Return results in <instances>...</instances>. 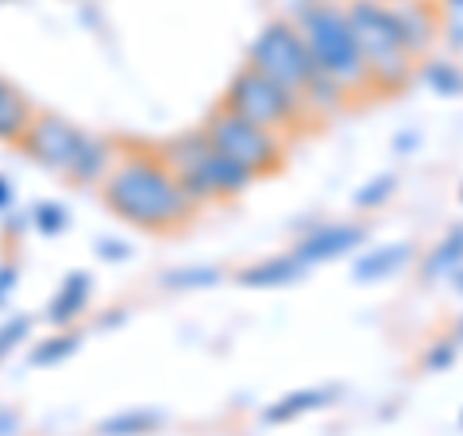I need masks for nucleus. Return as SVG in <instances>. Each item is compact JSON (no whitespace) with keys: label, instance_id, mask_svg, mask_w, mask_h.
I'll use <instances>...</instances> for the list:
<instances>
[{"label":"nucleus","instance_id":"obj_1","mask_svg":"<svg viewBox=\"0 0 463 436\" xmlns=\"http://www.w3.org/2000/svg\"><path fill=\"white\" fill-rule=\"evenodd\" d=\"M105 205L120 216L124 224L143 232H174L194 221V197L185 194L182 178L170 170L163 155H116L109 178L100 182Z\"/></svg>","mask_w":463,"mask_h":436},{"label":"nucleus","instance_id":"obj_2","mask_svg":"<svg viewBox=\"0 0 463 436\" xmlns=\"http://www.w3.org/2000/svg\"><path fill=\"white\" fill-rule=\"evenodd\" d=\"M248 66H255L259 74H267L270 81H279L282 90H289L294 97H301V105L309 112L328 116V112L347 105L344 90H336V85L317 70L313 54H309L294 20H270L251 43Z\"/></svg>","mask_w":463,"mask_h":436},{"label":"nucleus","instance_id":"obj_3","mask_svg":"<svg viewBox=\"0 0 463 436\" xmlns=\"http://www.w3.org/2000/svg\"><path fill=\"white\" fill-rule=\"evenodd\" d=\"M359 54L367 62L371 85L379 93H398L417 74V54L402 32V20L390 0H347L344 5Z\"/></svg>","mask_w":463,"mask_h":436},{"label":"nucleus","instance_id":"obj_4","mask_svg":"<svg viewBox=\"0 0 463 436\" xmlns=\"http://www.w3.org/2000/svg\"><path fill=\"white\" fill-rule=\"evenodd\" d=\"M301 39L313 54L317 70L344 90V97L352 100L355 93H371V74H367V62L359 54V43L352 35V24H347V12L336 0H309L306 8L294 16Z\"/></svg>","mask_w":463,"mask_h":436},{"label":"nucleus","instance_id":"obj_5","mask_svg":"<svg viewBox=\"0 0 463 436\" xmlns=\"http://www.w3.org/2000/svg\"><path fill=\"white\" fill-rule=\"evenodd\" d=\"M163 158L170 170L182 178L185 194L194 197V205H221V201H236L251 190L255 174L243 170L240 163H232L205 139V132H185L178 139H170L163 147Z\"/></svg>","mask_w":463,"mask_h":436},{"label":"nucleus","instance_id":"obj_6","mask_svg":"<svg viewBox=\"0 0 463 436\" xmlns=\"http://www.w3.org/2000/svg\"><path fill=\"white\" fill-rule=\"evenodd\" d=\"M221 105L232 109L236 116H243V120H251L259 128H267V132L282 136V139L289 132H298V128L306 124V116H309V109L301 105V97L282 90L279 81H270L267 74H259V70L248 66V62L232 74Z\"/></svg>","mask_w":463,"mask_h":436},{"label":"nucleus","instance_id":"obj_7","mask_svg":"<svg viewBox=\"0 0 463 436\" xmlns=\"http://www.w3.org/2000/svg\"><path fill=\"white\" fill-rule=\"evenodd\" d=\"M201 132H205V139L224 158L240 163L243 170H251L255 178H267V174L282 170V163H286V139L282 136L243 120V116H236L224 105L209 112V120L201 124Z\"/></svg>","mask_w":463,"mask_h":436},{"label":"nucleus","instance_id":"obj_8","mask_svg":"<svg viewBox=\"0 0 463 436\" xmlns=\"http://www.w3.org/2000/svg\"><path fill=\"white\" fill-rule=\"evenodd\" d=\"M78 143H81V128H74L66 116L54 112H35L32 128L20 139V151L32 158L35 166L58 174V178H70L78 158Z\"/></svg>","mask_w":463,"mask_h":436},{"label":"nucleus","instance_id":"obj_9","mask_svg":"<svg viewBox=\"0 0 463 436\" xmlns=\"http://www.w3.org/2000/svg\"><path fill=\"white\" fill-rule=\"evenodd\" d=\"M364 243V228L359 224H328L321 232L306 236L294 247V259L301 267H313V263H325V259H340L347 255L352 247Z\"/></svg>","mask_w":463,"mask_h":436},{"label":"nucleus","instance_id":"obj_10","mask_svg":"<svg viewBox=\"0 0 463 436\" xmlns=\"http://www.w3.org/2000/svg\"><path fill=\"white\" fill-rule=\"evenodd\" d=\"M112 163H116V147H112V143H109V139H100V136L81 132L74 170H70V178H66V182H74V185H100V182L109 178Z\"/></svg>","mask_w":463,"mask_h":436},{"label":"nucleus","instance_id":"obj_11","mask_svg":"<svg viewBox=\"0 0 463 436\" xmlns=\"http://www.w3.org/2000/svg\"><path fill=\"white\" fill-rule=\"evenodd\" d=\"M32 120H35L32 100H27L8 78H0V143L20 147V139H24L27 128H32Z\"/></svg>","mask_w":463,"mask_h":436},{"label":"nucleus","instance_id":"obj_12","mask_svg":"<svg viewBox=\"0 0 463 436\" xmlns=\"http://www.w3.org/2000/svg\"><path fill=\"white\" fill-rule=\"evenodd\" d=\"M85 301H90V274H70V279L62 282V289L54 294V301H51V325L66 328L70 321H78Z\"/></svg>","mask_w":463,"mask_h":436},{"label":"nucleus","instance_id":"obj_13","mask_svg":"<svg viewBox=\"0 0 463 436\" xmlns=\"http://www.w3.org/2000/svg\"><path fill=\"white\" fill-rule=\"evenodd\" d=\"M405 263H410V247L405 243H394L386 251H371L355 263V279L359 282H374V279H386V274H398Z\"/></svg>","mask_w":463,"mask_h":436},{"label":"nucleus","instance_id":"obj_14","mask_svg":"<svg viewBox=\"0 0 463 436\" xmlns=\"http://www.w3.org/2000/svg\"><path fill=\"white\" fill-rule=\"evenodd\" d=\"M394 12H398V20H402V32H405V39H410L413 54L429 51V43L437 39V20H432V12H425L421 5H417V8L394 5Z\"/></svg>","mask_w":463,"mask_h":436},{"label":"nucleus","instance_id":"obj_15","mask_svg":"<svg viewBox=\"0 0 463 436\" xmlns=\"http://www.w3.org/2000/svg\"><path fill=\"white\" fill-rule=\"evenodd\" d=\"M463 267V228L452 240H440L425 259V279H452Z\"/></svg>","mask_w":463,"mask_h":436},{"label":"nucleus","instance_id":"obj_16","mask_svg":"<svg viewBox=\"0 0 463 436\" xmlns=\"http://www.w3.org/2000/svg\"><path fill=\"white\" fill-rule=\"evenodd\" d=\"M301 270H306V267H301L294 255L270 259V263H259L251 270H243V286H286V282H294Z\"/></svg>","mask_w":463,"mask_h":436},{"label":"nucleus","instance_id":"obj_17","mask_svg":"<svg viewBox=\"0 0 463 436\" xmlns=\"http://www.w3.org/2000/svg\"><path fill=\"white\" fill-rule=\"evenodd\" d=\"M321 402H328V394L325 390H301V394H289V398H282L279 405H270L267 410V421H289V417H298V413H306V410H317Z\"/></svg>","mask_w":463,"mask_h":436},{"label":"nucleus","instance_id":"obj_18","mask_svg":"<svg viewBox=\"0 0 463 436\" xmlns=\"http://www.w3.org/2000/svg\"><path fill=\"white\" fill-rule=\"evenodd\" d=\"M158 425V413H120V417H112L100 425V432L105 436H136V432H147Z\"/></svg>","mask_w":463,"mask_h":436},{"label":"nucleus","instance_id":"obj_19","mask_svg":"<svg viewBox=\"0 0 463 436\" xmlns=\"http://www.w3.org/2000/svg\"><path fill=\"white\" fill-rule=\"evenodd\" d=\"M425 78L437 85V93H463V74L456 66H444V62H432L425 70Z\"/></svg>","mask_w":463,"mask_h":436},{"label":"nucleus","instance_id":"obj_20","mask_svg":"<svg viewBox=\"0 0 463 436\" xmlns=\"http://www.w3.org/2000/svg\"><path fill=\"white\" fill-rule=\"evenodd\" d=\"M390 194H394V178H374L371 190H359V194H355V205H359V209H374V205H379L383 197H390Z\"/></svg>","mask_w":463,"mask_h":436},{"label":"nucleus","instance_id":"obj_21","mask_svg":"<svg viewBox=\"0 0 463 436\" xmlns=\"http://www.w3.org/2000/svg\"><path fill=\"white\" fill-rule=\"evenodd\" d=\"M35 224L54 236V232L66 228V209H62V205H39V209H35Z\"/></svg>","mask_w":463,"mask_h":436},{"label":"nucleus","instance_id":"obj_22","mask_svg":"<svg viewBox=\"0 0 463 436\" xmlns=\"http://www.w3.org/2000/svg\"><path fill=\"white\" fill-rule=\"evenodd\" d=\"M78 347V336H58V344H47V347H39L35 352V363H58V359H66L70 352Z\"/></svg>","mask_w":463,"mask_h":436},{"label":"nucleus","instance_id":"obj_23","mask_svg":"<svg viewBox=\"0 0 463 436\" xmlns=\"http://www.w3.org/2000/svg\"><path fill=\"white\" fill-rule=\"evenodd\" d=\"M24 336H27V317H20V321H8L5 328H0V359H5Z\"/></svg>","mask_w":463,"mask_h":436},{"label":"nucleus","instance_id":"obj_24","mask_svg":"<svg viewBox=\"0 0 463 436\" xmlns=\"http://www.w3.org/2000/svg\"><path fill=\"white\" fill-rule=\"evenodd\" d=\"M209 286L216 282V270H190V274H170V286Z\"/></svg>","mask_w":463,"mask_h":436},{"label":"nucleus","instance_id":"obj_25","mask_svg":"<svg viewBox=\"0 0 463 436\" xmlns=\"http://www.w3.org/2000/svg\"><path fill=\"white\" fill-rule=\"evenodd\" d=\"M444 363H452V347H448V344L440 347V352H432V355H429V367H432V371L444 367Z\"/></svg>","mask_w":463,"mask_h":436},{"label":"nucleus","instance_id":"obj_26","mask_svg":"<svg viewBox=\"0 0 463 436\" xmlns=\"http://www.w3.org/2000/svg\"><path fill=\"white\" fill-rule=\"evenodd\" d=\"M12 282H16V279H12V270H0V294H5V289H8Z\"/></svg>","mask_w":463,"mask_h":436},{"label":"nucleus","instance_id":"obj_27","mask_svg":"<svg viewBox=\"0 0 463 436\" xmlns=\"http://www.w3.org/2000/svg\"><path fill=\"white\" fill-rule=\"evenodd\" d=\"M452 286H456V289H459V294H463V267H459V270L452 274Z\"/></svg>","mask_w":463,"mask_h":436},{"label":"nucleus","instance_id":"obj_28","mask_svg":"<svg viewBox=\"0 0 463 436\" xmlns=\"http://www.w3.org/2000/svg\"><path fill=\"white\" fill-rule=\"evenodd\" d=\"M8 197H12V194H8V185H5V182H0V209H5V205H8Z\"/></svg>","mask_w":463,"mask_h":436},{"label":"nucleus","instance_id":"obj_29","mask_svg":"<svg viewBox=\"0 0 463 436\" xmlns=\"http://www.w3.org/2000/svg\"><path fill=\"white\" fill-rule=\"evenodd\" d=\"M459 201H463V190H459Z\"/></svg>","mask_w":463,"mask_h":436}]
</instances>
